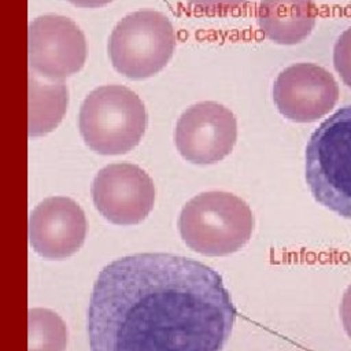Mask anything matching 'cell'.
I'll return each mask as SVG.
<instances>
[{"label":"cell","mask_w":351,"mask_h":351,"mask_svg":"<svg viewBox=\"0 0 351 351\" xmlns=\"http://www.w3.org/2000/svg\"><path fill=\"white\" fill-rule=\"evenodd\" d=\"M71 4L77 5V7H84V8H97V7H103L106 4H108L112 0H67Z\"/></svg>","instance_id":"obj_17"},{"label":"cell","mask_w":351,"mask_h":351,"mask_svg":"<svg viewBox=\"0 0 351 351\" xmlns=\"http://www.w3.org/2000/svg\"><path fill=\"white\" fill-rule=\"evenodd\" d=\"M143 100L123 85L95 88L84 99L78 129L86 145L100 155H121L133 149L147 129Z\"/></svg>","instance_id":"obj_4"},{"label":"cell","mask_w":351,"mask_h":351,"mask_svg":"<svg viewBox=\"0 0 351 351\" xmlns=\"http://www.w3.org/2000/svg\"><path fill=\"white\" fill-rule=\"evenodd\" d=\"M88 222L81 206L66 196L43 200L29 217L32 248L44 258L63 259L75 254L85 241Z\"/></svg>","instance_id":"obj_10"},{"label":"cell","mask_w":351,"mask_h":351,"mask_svg":"<svg viewBox=\"0 0 351 351\" xmlns=\"http://www.w3.org/2000/svg\"><path fill=\"white\" fill-rule=\"evenodd\" d=\"M340 318L347 336L351 339V284L347 287L341 298Z\"/></svg>","instance_id":"obj_15"},{"label":"cell","mask_w":351,"mask_h":351,"mask_svg":"<svg viewBox=\"0 0 351 351\" xmlns=\"http://www.w3.org/2000/svg\"><path fill=\"white\" fill-rule=\"evenodd\" d=\"M236 308L221 276L185 256L144 252L101 269L88 308L95 351H218Z\"/></svg>","instance_id":"obj_1"},{"label":"cell","mask_w":351,"mask_h":351,"mask_svg":"<svg viewBox=\"0 0 351 351\" xmlns=\"http://www.w3.org/2000/svg\"><path fill=\"white\" fill-rule=\"evenodd\" d=\"M191 4L200 8H233L244 4L247 0H188Z\"/></svg>","instance_id":"obj_16"},{"label":"cell","mask_w":351,"mask_h":351,"mask_svg":"<svg viewBox=\"0 0 351 351\" xmlns=\"http://www.w3.org/2000/svg\"><path fill=\"white\" fill-rule=\"evenodd\" d=\"M237 140L234 114L217 101H200L178 118L174 143L184 159L195 165H213L228 156Z\"/></svg>","instance_id":"obj_8"},{"label":"cell","mask_w":351,"mask_h":351,"mask_svg":"<svg viewBox=\"0 0 351 351\" xmlns=\"http://www.w3.org/2000/svg\"><path fill=\"white\" fill-rule=\"evenodd\" d=\"M273 100L285 118L313 122L335 107L339 100V85L324 67L315 63H295L277 75Z\"/></svg>","instance_id":"obj_9"},{"label":"cell","mask_w":351,"mask_h":351,"mask_svg":"<svg viewBox=\"0 0 351 351\" xmlns=\"http://www.w3.org/2000/svg\"><path fill=\"white\" fill-rule=\"evenodd\" d=\"M27 103V132L30 137H38L53 130L63 119L69 89L63 81L45 84L29 73Z\"/></svg>","instance_id":"obj_12"},{"label":"cell","mask_w":351,"mask_h":351,"mask_svg":"<svg viewBox=\"0 0 351 351\" xmlns=\"http://www.w3.org/2000/svg\"><path fill=\"white\" fill-rule=\"evenodd\" d=\"M67 346V328L63 319L48 308H30L27 313V350L62 351Z\"/></svg>","instance_id":"obj_13"},{"label":"cell","mask_w":351,"mask_h":351,"mask_svg":"<svg viewBox=\"0 0 351 351\" xmlns=\"http://www.w3.org/2000/svg\"><path fill=\"white\" fill-rule=\"evenodd\" d=\"M178 230L185 244L207 256H225L247 244L254 230L250 206L223 191L202 192L182 207Z\"/></svg>","instance_id":"obj_3"},{"label":"cell","mask_w":351,"mask_h":351,"mask_svg":"<svg viewBox=\"0 0 351 351\" xmlns=\"http://www.w3.org/2000/svg\"><path fill=\"white\" fill-rule=\"evenodd\" d=\"M176 48L170 19L154 10H140L123 16L108 38L114 69L130 80H144L160 71Z\"/></svg>","instance_id":"obj_5"},{"label":"cell","mask_w":351,"mask_h":351,"mask_svg":"<svg viewBox=\"0 0 351 351\" xmlns=\"http://www.w3.org/2000/svg\"><path fill=\"white\" fill-rule=\"evenodd\" d=\"M86 56V38L70 18L49 14L37 16L29 23V67L41 77L63 81L82 69Z\"/></svg>","instance_id":"obj_6"},{"label":"cell","mask_w":351,"mask_h":351,"mask_svg":"<svg viewBox=\"0 0 351 351\" xmlns=\"http://www.w3.org/2000/svg\"><path fill=\"white\" fill-rule=\"evenodd\" d=\"M256 18L261 32L269 40L293 45L314 29L317 7L314 0H261Z\"/></svg>","instance_id":"obj_11"},{"label":"cell","mask_w":351,"mask_h":351,"mask_svg":"<svg viewBox=\"0 0 351 351\" xmlns=\"http://www.w3.org/2000/svg\"><path fill=\"white\" fill-rule=\"evenodd\" d=\"M304 174L319 204L351 219V104L313 132L306 147Z\"/></svg>","instance_id":"obj_2"},{"label":"cell","mask_w":351,"mask_h":351,"mask_svg":"<svg viewBox=\"0 0 351 351\" xmlns=\"http://www.w3.org/2000/svg\"><path fill=\"white\" fill-rule=\"evenodd\" d=\"M333 64L343 82L351 88V27L344 30L336 40Z\"/></svg>","instance_id":"obj_14"},{"label":"cell","mask_w":351,"mask_h":351,"mask_svg":"<svg viewBox=\"0 0 351 351\" xmlns=\"http://www.w3.org/2000/svg\"><path fill=\"white\" fill-rule=\"evenodd\" d=\"M97 211L111 223L136 225L154 208L152 178L137 165L111 163L99 170L90 186Z\"/></svg>","instance_id":"obj_7"}]
</instances>
